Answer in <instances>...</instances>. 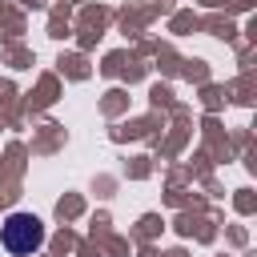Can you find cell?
I'll use <instances>...</instances> for the list:
<instances>
[{"instance_id": "1", "label": "cell", "mask_w": 257, "mask_h": 257, "mask_svg": "<svg viewBox=\"0 0 257 257\" xmlns=\"http://www.w3.org/2000/svg\"><path fill=\"white\" fill-rule=\"evenodd\" d=\"M0 241H4V249H8L12 257H28V253H36V249L44 245V225H40V217H32V213H12V217L0 225Z\"/></svg>"}]
</instances>
